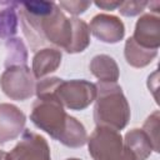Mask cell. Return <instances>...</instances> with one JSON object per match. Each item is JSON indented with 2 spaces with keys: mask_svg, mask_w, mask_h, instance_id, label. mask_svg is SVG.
Segmentation results:
<instances>
[{
  "mask_svg": "<svg viewBox=\"0 0 160 160\" xmlns=\"http://www.w3.org/2000/svg\"><path fill=\"white\" fill-rule=\"evenodd\" d=\"M22 32L32 51L44 48L69 51L72 42V22L52 1L19 4Z\"/></svg>",
  "mask_w": 160,
  "mask_h": 160,
  "instance_id": "obj_1",
  "label": "cell"
},
{
  "mask_svg": "<svg viewBox=\"0 0 160 160\" xmlns=\"http://www.w3.org/2000/svg\"><path fill=\"white\" fill-rule=\"evenodd\" d=\"M94 120L96 126L122 130L130 119V106L121 88L116 82H101L96 85Z\"/></svg>",
  "mask_w": 160,
  "mask_h": 160,
  "instance_id": "obj_2",
  "label": "cell"
},
{
  "mask_svg": "<svg viewBox=\"0 0 160 160\" xmlns=\"http://www.w3.org/2000/svg\"><path fill=\"white\" fill-rule=\"evenodd\" d=\"M30 120L35 126L61 142L71 124L72 116L65 112L64 105L60 102L56 94H48L38 98L32 104Z\"/></svg>",
  "mask_w": 160,
  "mask_h": 160,
  "instance_id": "obj_3",
  "label": "cell"
},
{
  "mask_svg": "<svg viewBox=\"0 0 160 160\" xmlns=\"http://www.w3.org/2000/svg\"><path fill=\"white\" fill-rule=\"evenodd\" d=\"M86 142L94 160H136L116 130L96 126Z\"/></svg>",
  "mask_w": 160,
  "mask_h": 160,
  "instance_id": "obj_4",
  "label": "cell"
},
{
  "mask_svg": "<svg viewBox=\"0 0 160 160\" xmlns=\"http://www.w3.org/2000/svg\"><path fill=\"white\" fill-rule=\"evenodd\" d=\"M35 76L26 65H14L5 69L0 76L4 94L12 100H26L35 92Z\"/></svg>",
  "mask_w": 160,
  "mask_h": 160,
  "instance_id": "obj_5",
  "label": "cell"
},
{
  "mask_svg": "<svg viewBox=\"0 0 160 160\" xmlns=\"http://www.w3.org/2000/svg\"><path fill=\"white\" fill-rule=\"evenodd\" d=\"M55 94L70 110H84L96 99L95 84L86 80H60Z\"/></svg>",
  "mask_w": 160,
  "mask_h": 160,
  "instance_id": "obj_6",
  "label": "cell"
},
{
  "mask_svg": "<svg viewBox=\"0 0 160 160\" xmlns=\"http://www.w3.org/2000/svg\"><path fill=\"white\" fill-rule=\"evenodd\" d=\"M9 160H51L48 141L39 134L25 130L9 154Z\"/></svg>",
  "mask_w": 160,
  "mask_h": 160,
  "instance_id": "obj_7",
  "label": "cell"
},
{
  "mask_svg": "<svg viewBox=\"0 0 160 160\" xmlns=\"http://www.w3.org/2000/svg\"><path fill=\"white\" fill-rule=\"evenodd\" d=\"M89 30L96 39L108 44L119 42L125 35L124 22L118 16L110 14L95 15L90 21Z\"/></svg>",
  "mask_w": 160,
  "mask_h": 160,
  "instance_id": "obj_8",
  "label": "cell"
},
{
  "mask_svg": "<svg viewBox=\"0 0 160 160\" xmlns=\"http://www.w3.org/2000/svg\"><path fill=\"white\" fill-rule=\"evenodd\" d=\"M26 122L25 114L15 105L0 104V145L15 140L24 130Z\"/></svg>",
  "mask_w": 160,
  "mask_h": 160,
  "instance_id": "obj_9",
  "label": "cell"
},
{
  "mask_svg": "<svg viewBox=\"0 0 160 160\" xmlns=\"http://www.w3.org/2000/svg\"><path fill=\"white\" fill-rule=\"evenodd\" d=\"M131 38L142 48L158 50L160 46V18L154 14L140 16Z\"/></svg>",
  "mask_w": 160,
  "mask_h": 160,
  "instance_id": "obj_10",
  "label": "cell"
},
{
  "mask_svg": "<svg viewBox=\"0 0 160 160\" xmlns=\"http://www.w3.org/2000/svg\"><path fill=\"white\" fill-rule=\"evenodd\" d=\"M61 51L55 48H44L35 52L32 58V74L35 79H41L54 72L61 64Z\"/></svg>",
  "mask_w": 160,
  "mask_h": 160,
  "instance_id": "obj_11",
  "label": "cell"
},
{
  "mask_svg": "<svg viewBox=\"0 0 160 160\" xmlns=\"http://www.w3.org/2000/svg\"><path fill=\"white\" fill-rule=\"evenodd\" d=\"M19 2L0 1V42L15 36L19 20Z\"/></svg>",
  "mask_w": 160,
  "mask_h": 160,
  "instance_id": "obj_12",
  "label": "cell"
},
{
  "mask_svg": "<svg viewBox=\"0 0 160 160\" xmlns=\"http://www.w3.org/2000/svg\"><path fill=\"white\" fill-rule=\"evenodd\" d=\"M89 69L91 74L101 82H116L119 79V68L116 61L105 54L96 55L91 59Z\"/></svg>",
  "mask_w": 160,
  "mask_h": 160,
  "instance_id": "obj_13",
  "label": "cell"
},
{
  "mask_svg": "<svg viewBox=\"0 0 160 160\" xmlns=\"http://www.w3.org/2000/svg\"><path fill=\"white\" fill-rule=\"evenodd\" d=\"M125 146L132 152L136 160H146L154 151L149 136L142 129H132L125 134Z\"/></svg>",
  "mask_w": 160,
  "mask_h": 160,
  "instance_id": "obj_14",
  "label": "cell"
},
{
  "mask_svg": "<svg viewBox=\"0 0 160 160\" xmlns=\"http://www.w3.org/2000/svg\"><path fill=\"white\" fill-rule=\"evenodd\" d=\"M124 54L129 65L134 68H144L155 59V56L158 55V50L142 48L136 44L132 38H129L125 42Z\"/></svg>",
  "mask_w": 160,
  "mask_h": 160,
  "instance_id": "obj_15",
  "label": "cell"
},
{
  "mask_svg": "<svg viewBox=\"0 0 160 160\" xmlns=\"http://www.w3.org/2000/svg\"><path fill=\"white\" fill-rule=\"evenodd\" d=\"M72 22V42L69 49V54L81 52L90 44V30L88 24L78 18H71Z\"/></svg>",
  "mask_w": 160,
  "mask_h": 160,
  "instance_id": "obj_16",
  "label": "cell"
},
{
  "mask_svg": "<svg viewBox=\"0 0 160 160\" xmlns=\"http://www.w3.org/2000/svg\"><path fill=\"white\" fill-rule=\"evenodd\" d=\"M8 55L5 60V68L14 65H26L28 61V51L21 39L11 38L6 41Z\"/></svg>",
  "mask_w": 160,
  "mask_h": 160,
  "instance_id": "obj_17",
  "label": "cell"
},
{
  "mask_svg": "<svg viewBox=\"0 0 160 160\" xmlns=\"http://www.w3.org/2000/svg\"><path fill=\"white\" fill-rule=\"evenodd\" d=\"M159 111H154L144 122L142 130L149 136L152 149L155 152H159Z\"/></svg>",
  "mask_w": 160,
  "mask_h": 160,
  "instance_id": "obj_18",
  "label": "cell"
},
{
  "mask_svg": "<svg viewBox=\"0 0 160 160\" xmlns=\"http://www.w3.org/2000/svg\"><path fill=\"white\" fill-rule=\"evenodd\" d=\"M148 1H121L119 11L124 16H135L145 10Z\"/></svg>",
  "mask_w": 160,
  "mask_h": 160,
  "instance_id": "obj_19",
  "label": "cell"
},
{
  "mask_svg": "<svg viewBox=\"0 0 160 160\" xmlns=\"http://www.w3.org/2000/svg\"><path fill=\"white\" fill-rule=\"evenodd\" d=\"M91 5V1H60L59 8H62L65 11L71 15H80L88 10Z\"/></svg>",
  "mask_w": 160,
  "mask_h": 160,
  "instance_id": "obj_20",
  "label": "cell"
},
{
  "mask_svg": "<svg viewBox=\"0 0 160 160\" xmlns=\"http://www.w3.org/2000/svg\"><path fill=\"white\" fill-rule=\"evenodd\" d=\"M121 1H95V5L100 9H104V10H115V9H119Z\"/></svg>",
  "mask_w": 160,
  "mask_h": 160,
  "instance_id": "obj_21",
  "label": "cell"
},
{
  "mask_svg": "<svg viewBox=\"0 0 160 160\" xmlns=\"http://www.w3.org/2000/svg\"><path fill=\"white\" fill-rule=\"evenodd\" d=\"M148 6L150 9H152V11L158 15L159 14V10H160V2L159 1H151V2H148Z\"/></svg>",
  "mask_w": 160,
  "mask_h": 160,
  "instance_id": "obj_22",
  "label": "cell"
},
{
  "mask_svg": "<svg viewBox=\"0 0 160 160\" xmlns=\"http://www.w3.org/2000/svg\"><path fill=\"white\" fill-rule=\"evenodd\" d=\"M0 160H9V154L4 150H0Z\"/></svg>",
  "mask_w": 160,
  "mask_h": 160,
  "instance_id": "obj_23",
  "label": "cell"
},
{
  "mask_svg": "<svg viewBox=\"0 0 160 160\" xmlns=\"http://www.w3.org/2000/svg\"><path fill=\"white\" fill-rule=\"evenodd\" d=\"M66 160H80V159H75V158H71V159H66Z\"/></svg>",
  "mask_w": 160,
  "mask_h": 160,
  "instance_id": "obj_24",
  "label": "cell"
}]
</instances>
